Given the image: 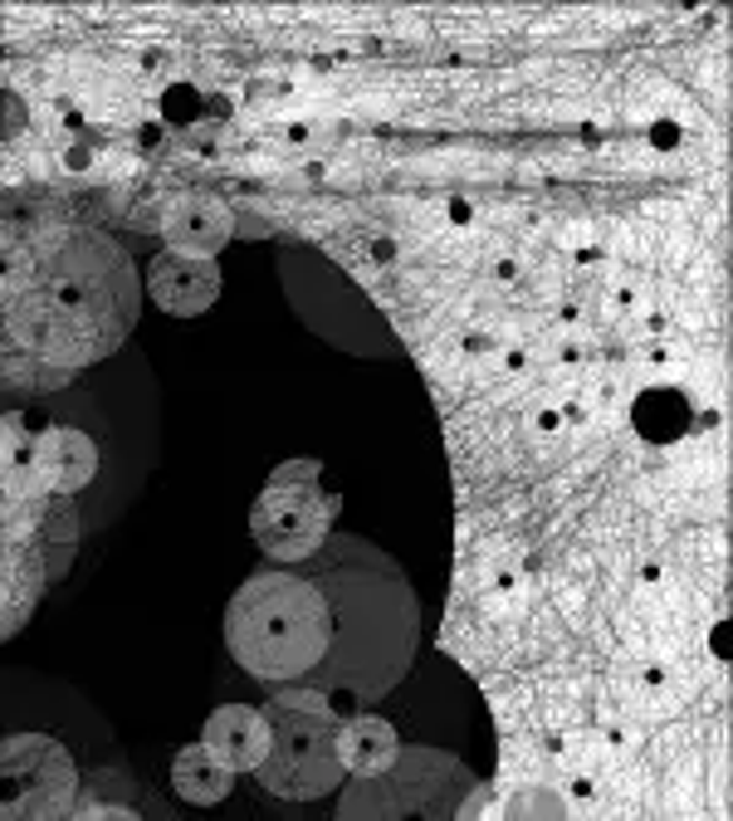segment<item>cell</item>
<instances>
[{
  "label": "cell",
  "mask_w": 733,
  "mask_h": 821,
  "mask_svg": "<svg viewBox=\"0 0 733 821\" xmlns=\"http://www.w3.org/2000/svg\"><path fill=\"white\" fill-rule=\"evenodd\" d=\"M704 401L694 397V387L675 382V377H651V382H641L631 391V431L641 445L651 450H670L680 445V440L694 435V415H700Z\"/></svg>",
  "instance_id": "obj_8"
},
{
  "label": "cell",
  "mask_w": 733,
  "mask_h": 821,
  "mask_svg": "<svg viewBox=\"0 0 733 821\" xmlns=\"http://www.w3.org/2000/svg\"><path fill=\"white\" fill-rule=\"evenodd\" d=\"M523 587H529V578H523L519 568H504L489 578V597H499V602H513V597H523Z\"/></svg>",
  "instance_id": "obj_21"
},
{
  "label": "cell",
  "mask_w": 733,
  "mask_h": 821,
  "mask_svg": "<svg viewBox=\"0 0 733 821\" xmlns=\"http://www.w3.org/2000/svg\"><path fill=\"white\" fill-rule=\"evenodd\" d=\"M6 59H10V49H6V40H0V69H6Z\"/></svg>",
  "instance_id": "obj_39"
},
{
  "label": "cell",
  "mask_w": 733,
  "mask_h": 821,
  "mask_svg": "<svg viewBox=\"0 0 733 821\" xmlns=\"http://www.w3.org/2000/svg\"><path fill=\"white\" fill-rule=\"evenodd\" d=\"M313 132H318V128H313L309 118H293V122H284V142H289V147H303V142H313Z\"/></svg>",
  "instance_id": "obj_26"
},
{
  "label": "cell",
  "mask_w": 733,
  "mask_h": 821,
  "mask_svg": "<svg viewBox=\"0 0 733 821\" xmlns=\"http://www.w3.org/2000/svg\"><path fill=\"white\" fill-rule=\"evenodd\" d=\"M162 64H167L162 49H142V69H162Z\"/></svg>",
  "instance_id": "obj_36"
},
{
  "label": "cell",
  "mask_w": 733,
  "mask_h": 821,
  "mask_svg": "<svg viewBox=\"0 0 733 821\" xmlns=\"http://www.w3.org/2000/svg\"><path fill=\"white\" fill-rule=\"evenodd\" d=\"M269 714V758L260 763V788L284 802H323L342 788V768L333 753L338 719L264 709Z\"/></svg>",
  "instance_id": "obj_4"
},
{
  "label": "cell",
  "mask_w": 733,
  "mask_h": 821,
  "mask_svg": "<svg viewBox=\"0 0 733 821\" xmlns=\"http://www.w3.org/2000/svg\"><path fill=\"white\" fill-rule=\"evenodd\" d=\"M79 763L49 733L0 739V821H64L79 807Z\"/></svg>",
  "instance_id": "obj_3"
},
{
  "label": "cell",
  "mask_w": 733,
  "mask_h": 821,
  "mask_svg": "<svg viewBox=\"0 0 733 821\" xmlns=\"http://www.w3.org/2000/svg\"><path fill=\"white\" fill-rule=\"evenodd\" d=\"M670 333H675V323H670V313H645V342L670 338Z\"/></svg>",
  "instance_id": "obj_27"
},
{
  "label": "cell",
  "mask_w": 733,
  "mask_h": 821,
  "mask_svg": "<svg viewBox=\"0 0 733 821\" xmlns=\"http://www.w3.org/2000/svg\"><path fill=\"white\" fill-rule=\"evenodd\" d=\"M460 348L470 352V358H474V352H480V358H489V352H494V338H484V333H464Z\"/></svg>",
  "instance_id": "obj_29"
},
{
  "label": "cell",
  "mask_w": 733,
  "mask_h": 821,
  "mask_svg": "<svg viewBox=\"0 0 733 821\" xmlns=\"http://www.w3.org/2000/svg\"><path fill=\"white\" fill-rule=\"evenodd\" d=\"M558 362L562 367H578V362H586V348L578 338H568V342H558Z\"/></svg>",
  "instance_id": "obj_28"
},
{
  "label": "cell",
  "mask_w": 733,
  "mask_h": 821,
  "mask_svg": "<svg viewBox=\"0 0 733 821\" xmlns=\"http://www.w3.org/2000/svg\"><path fill=\"white\" fill-rule=\"evenodd\" d=\"M157 122L167 132H191L201 122H211V93L191 79H171L157 89Z\"/></svg>",
  "instance_id": "obj_13"
},
{
  "label": "cell",
  "mask_w": 733,
  "mask_h": 821,
  "mask_svg": "<svg viewBox=\"0 0 733 821\" xmlns=\"http://www.w3.org/2000/svg\"><path fill=\"white\" fill-rule=\"evenodd\" d=\"M499 358H504V372H523V367H529V352L523 348H504Z\"/></svg>",
  "instance_id": "obj_33"
},
{
  "label": "cell",
  "mask_w": 733,
  "mask_h": 821,
  "mask_svg": "<svg viewBox=\"0 0 733 821\" xmlns=\"http://www.w3.org/2000/svg\"><path fill=\"white\" fill-rule=\"evenodd\" d=\"M474 220H480V206H474L470 196H450V201H445V226H455V230H470Z\"/></svg>",
  "instance_id": "obj_22"
},
{
  "label": "cell",
  "mask_w": 733,
  "mask_h": 821,
  "mask_svg": "<svg viewBox=\"0 0 733 821\" xmlns=\"http://www.w3.org/2000/svg\"><path fill=\"white\" fill-rule=\"evenodd\" d=\"M333 753H338V768L342 778H358V782H376L386 778L391 768L401 763V733L391 719L382 714H352L342 719L338 733H333Z\"/></svg>",
  "instance_id": "obj_10"
},
{
  "label": "cell",
  "mask_w": 733,
  "mask_h": 821,
  "mask_svg": "<svg viewBox=\"0 0 733 821\" xmlns=\"http://www.w3.org/2000/svg\"><path fill=\"white\" fill-rule=\"evenodd\" d=\"M171 792H177L187 807H220L235 792V773H230L220 758H211L201 749V743H187V749H177L171 758Z\"/></svg>",
  "instance_id": "obj_12"
},
{
  "label": "cell",
  "mask_w": 733,
  "mask_h": 821,
  "mask_svg": "<svg viewBox=\"0 0 733 821\" xmlns=\"http://www.w3.org/2000/svg\"><path fill=\"white\" fill-rule=\"evenodd\" d=\"M372 260H376V264H391V260H396V244H391L386 236H376V240H372Z\"/></svg>",
  "instance_id": "obj_32"
},
{
  "label": "cell",
  "mask_w": 733,
  "mask_h": 821,
  "mask_svg": "<svg viewBox=\"0 0 733 821\" xmlns=\"http://www.w3.org/2000/svg\"><path fill=\"white\" fill-rule=\"evenodd\" d=\"M59 167L69 171V177H89V171L98 167V142L93 138H73L59 147Z\"/></svg>",
  "instance_id": "obj_17"
},
{
  "label": "cell",
  "mask_w": 733,
  "mask_h": 821,
  "mask_svg": "<svg viewBox=\"0 0 733 821\" xmlns=\"http://www.w3.org/2000/svg\"><path fill=\"white\" fill-rule=\"evenodd\" d=\"M338 484L328 480L323 460H284L250 509V538L269 558V568L309 562L333 538L338 519Z\"/></svg>",
  "instance_id": "obj_2"
},
{
  "label": "cell",
  "mask_w": 733,
  "mask_h": 821,
  "mask_svg": "<svg viewBox=\"0 0 733 821\" xmlns=\"http://www.w3.org/2000/svg\"><path fill=\"white\" fill-rule=\"evenodd\" d=\"M523 274V264H519V254H499L494 264H489V279H494V284H513V279Z\"/></svg>",
  "instance_id": "obj_24"
},
{
  "label": "cell",
  "mask_w": 733,
  "mask_h": 821,
  "mask_svg": "<svg viewBox=\"0 0 733 821\" xmlns=\"http://www.w3.org/2000/svg\"><path fill=\"white\" fill-rule=\"evenodd\" d=\"M167 142V128L157 118H147V122H138V147L142 152H152V147H162Z\"/></svg>",
  "instance_id": "obj_25"
},
{
  "label": "cell",
  "mask_w": 733,
  "mask_h": 821,
  "mask_svg": "<svg viewBox=\"0 0 733 821\" xmlns=\"http://www.w3.org/2000/svg\"><path fill=\"white\" fill-rule=\"evenodd\" d=\"M558 323H582V303L578 299H562L558 303Z\"/></svg>",
  "instance_id": "obj_34"
},
{
  "label": "cell",
  "mask_w": 733,
  "mask_h": 821,
  "mask_svg": "<svg viewBox=\"0 0 733 821\" xmlns=\"http://www.w3.org/2000/svg\"><path fill=\"white\" fill-rule=\"evenodd\" d=\"M596 798H602L596 773H568V782H562V802H568V807H592Z\"/></svg>",
  "instance_id": "obj_18"
},
{
  "label": "cell",
  "mask_w": 733,
  "mask_h": 821,
  "mask_svg": "<svg viewBox=\"0 0 733 821\" xmlns=\"http://www.w3.org/2000/svg\"><path fill=\"white\" fill-rule=\"evenodd\" d=\"M635 684H641V690H651V694H660V690H670V684H675V670H670L665 660H641V665H635Z\"/></svg>",
  "instance_id": "obj_20"
},
{
  "label": "cell",
  "mask_w": 733,
  "mask_h": 821,
  "mask_svg": "<svg viewBox=\"0 0 733 821\" xmlns=\"http://www.w3.org/2000/svg\"><path fill=\"white\" fill-rule=\"evenodd\" d=\"M504 821H568V802L553 788H523L509 798Z\"/></svg>",
  "instance_id": "obj_14"
},
{
  "label": "cell",
  "mask_w": 733,
  "mask_h": 821,
  "mask_svg": "<svg viewBox=\"0 0 733 821\" xmlns=\"http://www.w3.org/2000/svg\"><path fill=\"white\" fill-rule=\"evenodd\" d=\"M558 411H562V425H582V421H586V407H582V401H558Z\"/></svg>",
  "instance_id": "obj_30"
},
{
  "label": "cell",
  "mask_w": 733,
  "mask_h": 821,
  "mask_svg": "<svg viewBox=\"0 0 733 821\" xmlns=\"http://www.w3.org/2000/svg\"><path fill=\"white\" fill-rule=\"evenodd\" d=\"M582 142H586V147H602V128H592V122H586V128H582Z\"/></svg>",
  "instance_id": "obj_38"
},
{
  "label": "cell",
  "mask_w": 733,
  "mask_h": 821,
  "mask_svg": "<svg viewBox=\"0 0 733 821\" xmlns=\"http://www.w3.org/2000/svg\"><path fill=\"white\" fill-rule=\"evenodd\" d=\"M568 425H562V411H558V401H543V407L533 411V435H562Z\"/></svg>",
  "instance_id": "obj_23"
},
{
  "label": "cell",
  "mask_w": 733,
  "mask_h": 821,
  "mask_svg": "<svg viewBox=\"0 0 733 821\" xmlns=\"http://www.w3.org/2000/svg\"><path fill=\"white\" fill-rule=\"evenodd\" d=\"M44 431L49 415L40 407H20L0 415V509L10 504H44L54 499L44 474Z\"/></svg>",
  "instance_id": "obj_5"
},
{
  "label": "cell",
  "mask_w": 733,
  "mask_h": 821,
  "mask_svg": "<svg viewBox=\"0 0 733 821\" xmlns=\"http://www.w3.org/2000/svg\"><path fill=\"white\" fill-rule=\"evenodd\" d=\"M64 821H142L132 807H118V802H89V807H73Z\"/></svg>",
  "instance_id": "obj_19"
},
{
  "label": "cell",
  "mask_w": 733,
  "mask_h": 821,
  "mask_svg": "<svg viewBox=\"0 0 733 821\" xmlns=\"http://www.w3.org/2000/svg\"><path fill=\"white\" fill-rule=\"evenodd\" d=\"M352 627L415 635V597L396 562L342 533L328 538L309 562L260 568L225 607V645L244 675L269 690H318L338 724L406 675L366 651Z\"/></svg>",
  "instance_id": "obj_1"
},
{
  "label": "cell",
  "mask_w": 733,
  "mask_h": 821,
  "mask_svg": "<svg viewBox=\"0 0 733 821\" xmlns=\"http://www.w3.org/2000/svg\"><path fill=\"white\" fill-rule=\"evenodd\" d=\"M195 743L211 758H220L235 778L260 773V763L269 758V714L254 704H220L205 714Z\"/></svg>",
  "instance_id": "obj_9"
},
{
  "label": "cell",
  "mask_w": 733,
  "mask_h": 821,
  "mask_svg": "<svg viewBox=\"0 0 733 821\" xmlns=\"http://www.w3.org/2000/svg\"><path fill=\"white\" fill-rule=\"evenodd\" d=\"M235 230H240V216L215 191H177L162 206V240L177 254L220 260V250L235 240Z\"/></svg>",
  "instance_id": "obj_7"
},
{
  "label": "cell",
  "mask_w": 733,
  "mask_h": 821,
  "mask_svg": "<svg viewBox=\"0 0 733 821\" xmlns=\"http://www.w3.org/2000/svg\"><path fill=\"white\" fill-rule=\"evenodd\" d=\"M30 98H24V89H16V83H0V147L20 142L24 132H30Z\"/></svg>",
  "instance_id": "obj_15"
},
{
  "label": "cell",
  "mask_w": 733,
  "mask_h": 821,
  "mask_svg": "<svg viewBox=\"0 0 733 821\" xmlns=\"http://www.w3.org/2000/svg\"><path fill=\"white\" fill-rule=\"evenodd\" d=\"M602 254H606L602 244H572V260L578 264H602Z\"/></svg>",
  "instance_id": "obj_31"
},
{
  "label": "cell",
  "mask_w": 733,
  "mask_h": 821,
  "mask_svg": "<svg viewBox=\"0 0 733 821\" xmlns=\"http://www.w3.org/2000/svg\"><path fill=\"white\" fill-rule=\"evenodd\" d=\"M220 284H225L220 260H195V254H177V250H157L142 274L147 299L167 318H201L220 299Z\"/></svg>",
  "instance_id": "obj_6"
},
{
  "label": "cell",
  "mask_w": 733,
  "mask_h": 821,
  "mask_svg": "<svg viewBox=\"0 0 733 821\" xmlns=\"http://www.w3.org/2000/svg\"><path fill=\"white\" fill-rule=\"evenodd\" d=\"M616 309H635V289H631V284L616 289Z\"/></svg>",
  "instance_id": "obj_37"
},
{
  "label": "cell",
  "mask_w": 733,
  "mask_h": 821,
  "mask_svg": "<svg viewBox=\"0 0 733 821\" xmlns=\"http://www.w3.org/2000/svg\"><path fill=\"white\" fill-rule=\"evenodd\" d=\"M680 142H684V122H680V118L660 113V118H651V122H645V147H651L655 157L680 152Z\"/></svg>",
  "instance_id": "obj_16"
},
{
  "label": "cell",
  "mask_w": 733,
  "mask_h": 821,
  "mask_svg": "<svg viewBox=\"0 0 733 821\" xmlns=\"http://www.w3.org/2000/svg\"><path fill=\"white\" fill-rule=\"evenodd\" d=\"M44 474H49L54 499H73L79 489H89L93 474H98V445H93V435L79 431V425L49 421V431H44Z\"/></svg>",
  "instance_id": "obj_11"
},
{
  "label": "cell",
  "mask_w": 733,
  "mask_h": 821,
  "mask_svg": "<svg viewBox=\"0 0 733 821\" xmlns=\"http://www.w3.org/2000/svg\"><path fill=\"white\" fill-rule=\"evenodd\" d=\"M660 578H665V568H660V562H645V568H641V582L645 587H655Z\"/></svg>",
  "instance_id": "obj_35"
}]
</instances>
